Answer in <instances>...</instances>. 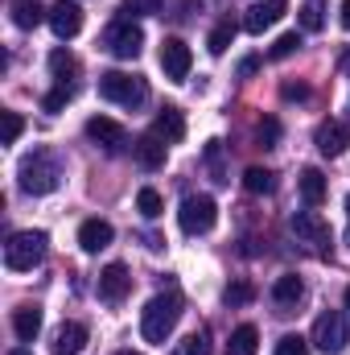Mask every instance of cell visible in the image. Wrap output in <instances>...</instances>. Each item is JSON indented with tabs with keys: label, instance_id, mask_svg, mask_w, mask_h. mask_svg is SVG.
Returning a JSON list of instances; mask_svg holds the SVG:
<instances>
[{
	"label": "cell",
	"instance_id": "1",
	"mask_svg": "<svg viewBox=\"0 0 350 355\" xmlns=\"http://www.w3.org/2000/svg\"><path fill=\"white\" fill-rule=\"evenodd\" d=\"M177 318H181V297H177V293H157V297L145 306V314H140V335H145L149 343H165V339L174 335Z\"/></svg>",
	"mask_w": 350,
	"mask_h": 355
},
{
	"label": "cell",
	"instance_id": "2",
	"mask_svg": "<svg viewBox=\"0 0 350 355\" xmlns=\"http://www.w3.org/2000/svg\"><path fill=\"white\" fill-rule=\"evenodd\" d=\"M21 190L25 194H50V190H58V182H62V162L54 157V153H46V149H37V153H29L25 162H21Z\"/></svg>",
	"mask_w": 350,
	"mask_h": 355
},
{
	"label": "cell",
	"instance_id": "3",
	"mask_svg": "<svg viewBox=\"0 0 350 355\" xmlns=\"http://www.w3.org/2000/svg\"><path fill=\"white\" fill-rule=\"evenodd\" d=\"M46 248H50V236L46 232H17L4 244V265L12 268V272H29L33 265L46 261Z\"/></svg>",
	"mask_w": 350,
	"mask_h": 355
},
{
	"label": "cell",
	"instance_id": "4",
	"mask_svg": "<svg viewBox=\"0 0 350 355\" xmlns=\"http://www.w3.org/2000/svg\"><path fill=\"white\" fill-rule=\"evenodd\" d=\"M99 95L107 103H120V107H140L149 99V87L140 75H128V71H107L99 75Z\"/></svg>",
	"mask_w": 350,
	"mask_h": 355
},
{
	"label": "cell",
	"instance_id": "5",
	"mask_svg": "<svg viewBox=\"0 0 350 355\" xmlns=\"http://www.w3.org/2000/svg\"><path fill=\"white\" fill-rule=\"evenodd\" d=\"M103 50L107 54H116V58H136L140 50H145V33H140V25L132 21V17H116L107 29H103Z\"/></svg>",
	"mask_w": 350,
	"mask_h": 355
},
{
	"label": "cell",
	"instance_id": "6",
	"mask_svg": "<svg viewBox=\"0 0 350 355\" xmlns=\"http://www.w3.org/2000/svg\"><path fill=\"white\" fill-rule=\"evenodd\" d=\"M177 223L185 236H206L214 223H219V207L210 194H190L181 198V211H177Z\"/></svg>",
	"mask_w": 350,
	"mask_h": 355
},
{
	"label": "cell",
	"instance_id": "7",
	"mask_svg": "<svg viewBox=\"0 0 350 355\" xmlns=\"http://www.w3.org/2000/svg\"><path fill=\"white\" fill-rule=\"evenodd\" d=\"M317 352H326V355H338V352H347V343H350V322L338 314V310H330V314H322L317 322H313V339H309Z\"/></svg>",
	"mask_w": 350,
	"mask_h": 355
},
{
	"label": "cell",
	"instance_id": "8",
	"mask_svg": "<svg viewBox=\"0 0 350 355\" xmlns=\"http://www.w3.org/2000/svg\"><path fill=\"white\" fill-rule=\"evenodd\" d=\"M288 227H293V236H297V244H309L313 252H330V223L317 215V211H297L293 219H288Z\"/></svg>",
	"mask_w": 350,
	"mask_h": 355
},
{
	"label": "cell",
	"instance_id": "9",
	"mask_svg": "<svg viewBox=\"0 0 350 355\" xmlns=\"http://www.w3.org/2000/svg\"><path fill=\"white\" fill-rule=\"evenodd\" d=\"M190 67H194L190 46H185L181 37H165V42H161V71H165V79L185 83V79H190Z\"/></svg>",
	"mask_w": 350,
	"mask_h": 355
},
{
	"label": "cell",
	"instance_id": "10",
	"mask_svg": "<svg viewBox=\"0 0 350 355\" xmlns=\"http://www.w3.org/2000/svg\"><path fill=\"white\" fill-rule=\"evenodd\" d=\"M87 137L103 149V153H124V145H128V132H124L116 120H107V116H91L87 120Z\"/></svg>",
	"mask_w": 350,
	"mask_h": 355
},
{
	"label": "cell",
	"instance_id": "11",
	"mask_svg": "<svg viewBox=\"0 0 350 355\" xmlns=\"http://www.w3.org/2000/svg\"><path fill=\"white\" fill-rule=\"evenodd\" d=\"M347 124L342 120H322L317 128H313V145H317V153H326V157H342L347 153Z\"/></svg>",
	"mask_w": 350,
	"mask_h": 355
},
{
	"label": "cell",
	"instance_id": "12",
	"mask_svg": "<svg viewBox=\"0 0 350 355\" xmlns=\"http://www.w3.org/2000/svg\"><path fill=\"white\" fill-rule=\"evenodd\" d=\"M50 29H54L62 42H71V37L83 29V8H79L75 0H58V4L50 8Z\"/></svg>",
	"mask_w": 350,
	"mask_h": 355
},
{
	"label": "cell",
	"instance_id": "13",
	"mask_svg": "<svg viewBox=\"0 0 350 355\" xmlns=\"http://www.w3.org/2000/svg\"><path fill=\"white\" fill-rule=\"evenodd\" d=\"M284 12H288V0H260V4H252V8H248L243 29H248V33H264V29H272Z\"/></svg>",
	"mask_w": 350,
	"mask_h": 355
},
{
	"label": "cell",
	"instance_id": "14",
	"mask_svg": "<svg viewBox=\"0 0 350 355\" xmlns=\"http://www.w3.org/2000/svg\"><path fill=\"white\" fill-rule=\"evenodd\" d=\"M301 297H305V281H301L297 272L276 277V285H272V302L280 306V314H293V310L301 306Z\"/></svg>",
	"mask_w": 350,
	"mask_h": 355
},
{
	"label": "cell",
	"instance_id": "15",
	"mask_svg": "<svg viewBox=\"0 0 350 355\" xmlns=\"http://www.w3.org/2000/svg\"><path fill=\"white\" fill-rule=\"evenodd\" d=\"M128 289H132V277H128V268L120 265V261L99 272V297H103V302H124Z\"/></svg>",
	"mask_w": 350,
	"mask_h": 355
},
{
	"label": "cell",
	"instance_id": "16",
	"mask_svg": "<svg viewBox=\"0 0 350 355\" xmlns=\"http://www.w3.org/2000/svg\"><path fill=\"white\" fill-rule=\"evenodd\" d=\"M83 347H87V327L83 322H62L54 331V343H50L54 355H79Z\"/></svg>",
	"mask_w": 350,
	"mask_h": 355
},
{
	"label": "cell",
	"instance_id": "17",
	"mask_svg": "<svg viewBox=\"0 0 350 355\" xmlns=\"http://www.w3.org/2000/svg\"><path fill=\"white\" fill-rule=\"evenodd\" d=\"M132 153H136V162H140L145 170H161V166H165V153H169V145H165L157 132H145V137L132 145Z\"/></svg>",
	"mask_w": 350,
	"mask_h": 355
},
{
	"label": "cell",
	"instance_id": "18",
	"mask_svg": "<svg viewBox=\"0 0 350 355\" xmlns=\"http://www.w3.org/2000/svg\"><path fill=\"white\" fill-rule=\"evenodd\" d=\"M111 236H116V232H111L107 219H87V223L79 227V248H83V252H99V248L111 244Z\"/></svg>",
	"mask_w": 350,
	"mask_h": 355
},
{
	"label": "cell",
	"instance_id": "19",
	"mask_svg": "<svg viewBox=\"0 0 350 355\" xmlns=\"http://www.w3.org/2000/svg\"><path fill=\"white\" fill-rule=\"evenodd\" d=\"M153 132H157L165 145H177V141L185 137V116H181L177 107H161L157 120H153Z\"/></svg>",
	"mask_w": 350,
	"mask_h": 355
},
{
	"label": "cell",
	"instance_id": "20",
	"mask_svg": "<svg viewBox=\"0 0 350 355\" xmlns=\"http://www.w3.org/2000/svg\"><path fill=\"white\" fill-rule=\"evenodd\" d=\"M12 331H17L21 343H33L42 335V310L37 306H17L12 310Z\"/></svg>",
	"mask_w": 350,
	"mask_h": 355
},
{
	"label": "cell",
	"instance_id": "21",
	"mask_svg": "<svg viewBox=\"0 0 350 355\" xmlns=\"http://www.w3.org/2000/svg\"><path fill=\"white\" fill-rule=\"evenodd\" d=\"M42 21H50V12L37 0H12V25L17 29H37Z\"/></svg>",
	"mask_w": 350,
	"mask_h": 355
},
{
	"label": "cell",
	"instance_id": "22",
	"mask_svg": "<svg viewBox=\"0 0 350 355\" xmlns=\"http://www.w3.org/2000/svg\"><path fill=\"white\" fill-rule=\"evenodd\" d=\"M256 347H260V331H256L252 322H243V327H235V331H231L227 355H256Z\"/></svg>",
	"mask_w": 350,
	"mask_h": 355
},
{
	"label": "cell",
	"instance_id": "23",
	"mask_svg": "<svg viewBox=\"0 0 350 355\" xmlns=\"http://www.w3.org/2000/svg\"><path fill=\"white\" fill-rule=\"evenodd\" d=\"M301 198L309 202V207H322L326 202V178H322V170H301Z\"/></svg>",
	"mask_w": 350,
	"mask_h": 355
},
{
	"label": "cell",
	"instance_id": "24",
	"mask_svg": "<svg viewBox=\"0 0 350 355\" xmlns=\"http://www.w3.org/2000/svg\"><path fill=\"white\" fill-rule=\"evenodd\" d=\"M243 190H248V194H272V190H276V174L252 166V170L243 174Z\"/></svg>",
	"mask_w": 350,
	"mask_h": 355
},
{
	"label": "cell",
	"instance_id": "25",
	"mask_svg": "<svg viewBox=\"0 0 350 355\" xmlns=\"http://www.w3.org/2000/svg\"><path fill=\"white\" fill-rule=\"evenodd\" d=\"M50 71H54V79H58V83H66V79H75V75H79V58H75V54H66V50H54V54H50Z\"/></svg>",
	"mask_w": 350,
	"mask_h": 355
},
{
	"label": "cell",
	"instance_id": "26",
	"mask_svg": "<svg viewBox=\"0 0 350 355\" xmlns=\"http://www.w3.org/2000/svg\"><path fill=\"white\" fill-rule=\"evenodd\" d=\"M235 42V25L231 21H219L214 29H210V37H206V46H210V54H227V46Z\"/></svg>",
	"mask_w": 350,
	"mask_h": 355
},
{
	"label": "cell",
	"instance_id": "27",
	"mask_svg": "<svg viewBox=\"0 0 350 355\" xmlns=\"http://www.w3.org/2000/svg\"><path fill=\"white\" fill-rule=\"evenodd\" d=\"M297 50H301V33L293 29V33H280V37L272 42V50H268V58H272V62H280V58H293Z\"/></svg>",
	"mask_w": 350,
	"mask_h": 355
},
{
	"label": "cell",
	"instance_id": "28",
	"mask_svg": "<svg viewBox=\"0 0 350 355\" xmlns=\"http://www.w3.org/2000/svg\"><path fill=\"white\" fill-rule=\"evenodd\" d=\"M297 12H301V29H305V33H317V29L326 25V12H322V0H305V4L297 8Z\"/></svg>",
	"mask_w": 350,
	"mask_h": 355
},
{
	"label": "cell",
	"instance_id": "29",
	"mask_svg": "<svg viewBox=\"0 0 350 355\" xmlns=\"http://www.w3.org/2000/svg\"><path fill=\"white\" fill-rule=\"evenodd\" d=\"M136 211H140L145 219H157V215L165 211V202H161V194H157L153 186H145V190L136 194Z\"/></svg>",
	"mask_w": 350,
	"mask_h": 355
},
{
	"label": "cell",
	"instance_id": "30",
	"mask_svg": "<svg viewBox=\"0 0 350 355\" xmlns=\"http://www.w3.org/2000/svg\"><path fill=\"white\" fill-rule=\"evenodd\" d=\"M206 166H210V178H214V182H231V178H227V166H223V145H219V141L206 145Z\"/></svg>",
	"mask_w": 350,
	"mask_h": 355
},
{
	"label": "cell",
	"instance_id": "31",
	"mask_svg": "<svg viewBox=\"0 0 350 355\" xmlns=\"http://www.w3.org/2000/svg\"><path fill=\"white\" fill-rule=\"evenodd\" d=\"M71 99H75V87H71V83H58V87L42 99V107H46V112H62Z\"/></svg>",
	"mask_w": 350,
	"mask_h": 355
},
{
	"label": "cell",
	"instance_id": "32",
	"mask_svg": "<svg viewBox=\"0 0 350 355\" xmlns=\"http://www.w3.org/2000/svg\"><path fill=\"white\" fill-rule=\"evenodd\" d=\"M177 355H210V335L206 331H194L190 339H181Z\"/></svg>",
	"mask_w": 350,
	"mask_h": 355
},
{
	"label": "cell",
	"instance_id": "33",
	"mask_svg": "<svg viewBox=\"0 0 350 355\" xmlns=\"http://www.w3.org/2000/svg\"><path fill=\"white\" fill-rule=\"evenodd\" d=\"M276 355H309V339H301V335H280V339H276Z\"/></svg>",
	"mask_w": 350,
	"mask_h": 355
},
{
	"label": "cell",
	"instance_id": "34",
	"mask_svg": "<svg viewBox=\"0 0 350 355\" xmlns=\"http://www.w3.org/2000/svg\"><path fill=\"white\" fill-rule=\"evenodd\" d=\"M161 8H165V0H124V12L128 17H153Z\"/></svg>",
	"mask_w": 350,
	"mask_h": 355
},
{
	"label": "cell",
	"instance_id": "35",
	"mask_svg": "<svg viewBox=\"0 0 350 355\" xmlns=\"http://www.w3.org/2000/svg\"><path fill=\"white\" fill-rule=\"evenodd\" d=\"M256 141H260V145H276V141H280V124H276L272 116H264L260 124H256Z\"/></svg>",
	"mask_w": 350,
	"mask_h": 355
},
{
	"label": "cell",
	"instance_id": "36",
	"mask_svg": "<svg viewBox=\"0 0 350 355\" xmlns=\"http://www.w3.org/2000/svg\"><path fill=\"white\" fill-rule=\"evenodd\" d=\"M21 128H25V120H21L17 112H4V145H17Z\"/></svg>",
	"mask_w": 350,
	"mask_h": 355
},
{
	"label": "cell",
	"instance_id": "37",
	"mask_svg": "<svg viewBox=\"0 0 350 355\" xmlns=\"http://www.w3.org/2000/svg\"><path fill=\"white\" fill-rule=\"evenodd\" d=\"M243 302H252V285H248V281L227 285V306H243Z\"/></svg>",
	"mask_w": 350,
	"mask_h": 355
},
{
	"label": "cell",
	"instance_id": "38",
	"mask_svg": "<svg viewBox=\"0 0 350 355\" xmlns=\"http://www.w3.org/2000/svg\"><path fill=\"white\" fill-rule=\"evenodd\" d=\"M280 95H284V99H305L309 91L301 87V83H284V87H280Z\"/></svg>",
	"mask_w": 350,
	"mask_h": 355
},
{
	"label": "cell",
	"instance_id": "39",
	"mask_svg": "<svg viewBox=\"0 0 350 355\" xmlns=\"http://www.w3.org/2000/svg\"><path fill=\"white\" fill-rule=\"evenodd\" d=\"M256 67H260V58H243V62H239V75H243V79H248V75H252V71H256Z\"/></svg>",
	"mask_w": 350,
	"mask_h": 355
},
{
	"label": "cell",
	"instance_id": "40",
	"mask_svg": "<svg viewBox=\"0 0 350 355\" xmlns=\"http://www.w3.org/2000/svg\"><path fill=\"white\" fill-rule=\"evenodd\" d=\"M342 29L350 33V0H342Z\"/></svg>",
	"mask_w": 350,
	"mask_h": 355
},
{
	"label": "cell",
	"instance_id": "41",
	"mask_svg": "<svg viewBox=\"0 0 350 355\" xmlns=\"http://www.w3.org/2000/svg\"><path fill=\"white\" fill-rule=\"evenodd\" d=\"M342 75H347V79H350V50H347V54H342Z\"/></svg>",
	"mask_w": 350,
	"mask_h": 355
},
{
	"label": "cell",
	"instance_id": "42",
	"mask_svg": "<svg viewBox=\"0 0 350 355\" xmlns=\"http://www.w3.org/2000/svg\"><path fill=\"white\" fill-rule=\"evenodd\" d=\"M8 355H33V352H25V347H17V352H8Z\"/></svg>",
	"mask_w": 350,
	"mask_h": 355
},
{
	"label": "cell",
	"instance_id": "43",
	"mask_svg": "<svg viewBox=\"0 0 350 355\" xmlns=\"http://www.w3.org/2000/svg\"><path fill=\"white\" fill-rule=\"evenodd\" d=\"M116 355H140V352H116Z\"/></svg>",
	"mask_w": 350,
	"mask_h": 355
},
{
	"label": "cell",
	"instance_id": "44",
	"mask_svg": "<svg viewBox=\"0 0 350 355\" xmlns=\"http://www.w3.org/2000/svg\"><path fill=\"white\" fill-rule=\"evenodd\" d=\"M347 215H350V194H347Z\"/></svg>",
	"mask_w": 350,
	"mask_h": 355
},
{
	"label": "cell",
	"instance_id": "45",
	"mask_svg": "<svg viewBox=\"0 0 350 355\" xmlns=\"http://www.w3.org/2000/svg\"><path fill=\"white\" fill-rule=\"evenodd\" d=\"M347 310H350V289H347Z\"/></svg>",
	"mask_w": 350,
	"mask_h": 355
}]
</instances>
